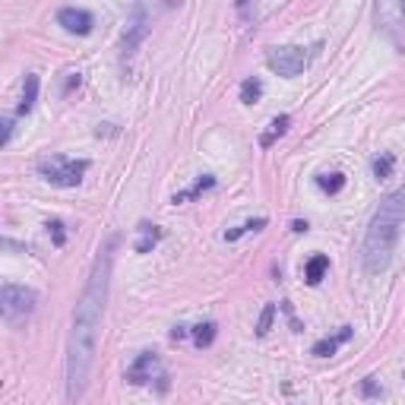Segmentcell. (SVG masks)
<instances>
[{
	"instance_id": "obj_24",
	"label": "cell",
	"mask_w": 405,
	"mask_h": 405,
	"mask_svg": "<svg viewBox=\"0 0 405 405\" xmlns=\"http://www.w3.org/2000/svg\"><path fill=\"white\" fill-rule=\"evenodd\" d=\"M187 332H191V330H187V326H174V330H171V339H174V342H178V339H184Z\"/></svg>"
},
{
	"instance_id": "obj_21",
	"label": "cell",
	"mask_w": 405,
	"mask_h": 405,
	"mask_svg": "<svg viewBox=\"0 0 405 405\" xmlns=\"http://www.w3.org/2000/svg\"><path fill=\"white\" fill-rule=\"evenodd\" d=\"M48 234H54V244L64 247V222H48Z\"/></svg>"
},
{
	"instance_id": "obj_23",
	"label": "cell",
	"mask_w": 405,
	"mask_h": 405,
	"mask_svg": "<svg viewBox=\"0 0 405 405\" xmlns=\"http://www.w3.org/2000/svg\"><path fill=\"white\" fill-rule=\"evenodd\" d=\"M361 389H364V396H377V387H374V377H368V380L361 383Z\"/></svg>"
},
{
	"instance_id": "obj_19",
	"label": "cell",
	"mask_w": 405,
	"mask_h": 405,
	"mask_svg": "<svg viewBox=\"0 0 405 405\" xmlns=\"http://www.w3.org/2000/svg\"><path fill=\"white\" fill-rule=\"evenodd\" d=\"M260 228H266V219H263V215H260V219H250V222H244V225H238V228H231V231H225V241H238L241 234L260 231Z\"/></svg>"
},
{
	"instance_id": "obj_9",
	"label": "cell",
	"mask_w": 405,
	"mask_h": 405,
	"mask_svg": "<svg viewBox=\"0 0 405 405\" xmlns=\"http://www.w3.org/2000/svg\"><path fill=\"white\" fill-rule=\"evenodd\" d=\"M349 339H351V326H339L336 336H323L320 342H313L310 355H317V358H330V355H336L339 345H345Z\"/></svg>"
},
{
	"instance_id": "obj_2",
	"label": "cell",
	"mask_w": 405,
	"mask_h": 405,
	"mask_svg": "<svg viewBox=\"0 0 405 405\" xmlns=\"http://www.w3.org/2000/svg\"><path fill=\"white\" fill-rule=\"evenodd\" d=\"M402 225H405V191H393L380 200L377 212L370 215L368 231H364L361 266L368 276H380V272L389 270Z\"/></svg>"
},
{
	"instance_id": "obj_8",
	"label": "cell",
	"mask_w": 405,
	"mask_h": 405,
	"mask_svg": "<svg viewBox=\"0 0 405 405\" xmlns=\"http://www.w3.org/2000/svg\"><path fill=\"white\" fill-rule=\"evenodd\" d=\"M155 370H159V355H155V351H143V355L127 368V380L140 387V383H149V380H152Z\"/></svg>"
},
{
	"instance_id": "obj_12",
	"label": "cell",
	"mask_w": 405,
	"mask_h": 405,
	"mask_svg": "<svg viewBox=\"0 0 405 405\" xmlns=\"http://www.w3.org/2000/svg\"><path fill=\"white\" fill-rule=\"evenodd\" d=\"M326 272H330V257L317 253V257L307 260V266H304V279H307V285H320V282H323Z\"/></svg>"
},
{
	"instance_id": "obj_11",
	"label": "cell",
	"mask_w": 405,
	"mask_h": 405,
	"mask_svg": "<svg viewBox=\"0 0 405 405\" xmlns=\"http://www.w3.org/2000/svg\"><path fill=\"white\" fill-rule=\"evenodd\" d=\"M38 102V76L35 73H25V83H23V99H19V108H16V117L29 114Z\"/></svg>"
},
{
	"instance_id": "obj_1",
	"label": "cell",
	"mask_w": 405,
	"mask_h": 405,
	"mask_svg": "<svg viewBox=\"0 0 405 405\" xmlns=\"http://www.w3.org/2000/svg\"><path fill=\"white\" fill-rule=\"evenodd\" d=\"M111 250H114V238L104 241L86 279V289L73 307V326L67 339V399L73 405L86 396L89 377L95 368V349H99V332L111 289Z\"/></svg>"
},
{
	"instance_id": "obj_14",
	"label": "cell",
	"mask_w": 405,
	"mask_h": 405,
	"mask_svg": "<svg viewBox=\"0 0 405 405\" xmlns=\"http://www.w3.org/2000/svg\"><path fill=\"white\" fill-rule=\"evenodd\" d=\"M212 187H215V178H212V174H202V178L197 181V184L191 187V191H184V193H174V200H171V202H187V200H197L200 193L212 191Z\"/></svg>"
},
{
	"instance_id": "obj_15",
	"label": "cell",
	"mask_w": 405,
	"mask_h": 405,
	"mask_svg": "<svg viewBox=\"0 0 405 405\" xmlns=\"http://www.w3.org/2000/svg\"><path fill=\"white\" fill-rule=\"evenodd\" d=\"M191 336H193V342H197V349H209V345L215 342V323L212 320H206V323H197L191 330Z\"/></svg>"
},
{
	"instance_id": "obj_18",
	"label": "cell",
	"mask_w": 405,
	"mask_h": 405,
	"mask_svg": "<svg viewBox=\"0 0 405 405\" xmlns=\"http://www.w3.org/2000/svg\"><path fill=\"white\" fill-rule=\"evenodd\" d=\"M317 187L323 193H339L345 187V174H339V171H332V174H320L317 178Z\"/></svg>"
},
{
	"instance_id": "obj_20",
	"label": "cell",
	"mask_w": 405,
	"mask_h": 405,
	"mask_svg": "<svg viewBox=\"0 0 405 405\" xmlns=\"http://www.w3.org/2000/svg\"><path fill=\"white\" fill-rule=\"evenodd\" d=\"M272 320H276V304H266L257 320V336H266V332L272 330Z\"/></svg>"
},
{
	"instance_id": "obj_6",
	"label": "cell",
	"mask_w": 405,
	"mask_h": 405,
	"mask_svg": "<svg viewBox=\"0 0 405 405\" xmlns=\"http://www.w3.org/2000/svg\"><path fill=\"white\" fill-rule=\"evenodd\" d=\"M146 35H149L146 10H143V6H133V19L127 23V32H123V38H121V57H123V61H130V57H133V51L140 48V42Z\"/></svg>"
},
{
	"instance_id": "obj_5",
	"label": "cell",
	"mask_w": 405,
	"mask_h": 405,
	"mask_svg": "<svg viewBox=\"0 0 405 405\" xmlns=\"http://www.w3.org/2000/svg\"><path fill=\"white\" fill-rule=\"evenodd\" d=\"M307 61H310V54H307L304 48H298V44L270 48V54H266L270 70H272V73H279V76H285V80H291V76L301 73V70L307 67Z\"/></svg>"
},
{
	"instance_id": "obj_25",
	"label": "cell",
	"mask_w": 405,
	"mask_h": 405,
	"mask_svg": "<svg viewBox=\"0 0 405 405\" xmlns=\"http://www.w3.org/2000/svg\"><path fill=\"white\" fill-rule=\"evenodd\" d=\"M291 231H295V234H304V231H307V222L295 219V222H291Z\"/></svg>"
},
{
	"instance_id": "obj_16",
	"label": "cell",
	"mask_w": 405,
	"mask_h": 405,
	"mask_svg": "<svg viewBox=\"0 0 405 405\" xmlns=\"http://www.w3.org/2000/svg\"><path fill=\"white\" fill-rule=\"evenodd\" d=\"M370 168H374V178L377 181H387L389 174H393V168H396V155L393 152H380Z\"/></svg>"
},
{
	"instance_id": "obj_3",
	"label": "cell",
	"mask_w": 405,
	"mask_h": 405,
	"mask_svg": "<svg viewBox=\"0 0 405 405\" xmlns=\"http://www.w3.org/2000/svg\"><path fill=\"white\" fill-rule=\"evenodd\" d=\"M89 171L86 159H67V155H51V159L38 162V174L54 187H76L83 174Z\"/></svg>"
},
{
	"instance_id": "obj_10",
	"label": "cell",
	"mask_w": 405,
	"mask_h": 405,
	"mask_svg": "<svg viewBox=\"0 0 405 405\" xmlns=\"http://www.w3.org/2000/svg\"><path fill=\"white\" fill-rule=\"evenodd\" d=\"M159 241H162V228L159 225H149V222H140V225H136V241H133L136 253H149Z\"/></svg>"
},
{
	"instance_id": "obj_13",
	"label": "cell",
	"mask_w": 405,
	"mask_h": 405,
	"mask_svg": "<svg viewBox=\"0 0 405 405\" xmlns=\"http://www.w3.org/2000/svg\"><path fill=\"white\" fill-rule=\"evenodd\" d=\"M289 123H291V117H289V114H279V117H272V121H270V130H266V133L260 136V146H263V149H270L272 143H276L279 136H282L285 130H289Z\"/></svg>"
},
{
	"instance_id": "obj_22",
	"label": "cell",
	"mask_w": 405,
	"mask_h": 405,
	"mask_svg": "<svg viewBox=\"0 0 405 405\" xmlns=\"http://www.w3.org/2000/svg\"><path fill=\"white\" fill-rule=\"evenodd\" d=\"M10 136H13V117H6V121H4V136H0V146H6V143H10Z\"/></svg>"
},
{
	"instance_id": "obj_7",
	"label": "cell",
	"mask_w": 405,
	"mask_h": 405,
	"mask_svg": "<svg viewBox=\"0 0 405 405\" xmlns=\"http://www.w3.org/2000/svg\"><path fill=\"white\" fill-rule=\"evenodd\" d=\"M57 23L67 32H73V35H89L95 19H92V13L83 10V6H61V10H57Z\"/></svg>"
},
{
	"instance_id": "obj_17",
	"label": "cell",
	"mask_w": 405,
	"mask_h": 405,
	"mask_svg": "<svg viewBox=\"0 0 405 405\" xmlns=\"http://www.w3.org/2000/svg\"><path fill=\"white\" fill-rule=\"evenodd\" d=\"M260 95H263V83H260L257 76H247V80L241 83V102L253 104V102H260Z\"/></svg>"
},
{
	"instance_id": "obj_4",
	"label": "cell",
	"mask_w": 405,
	"mask_h": 405,
	"mask_svg": "<svg viewBox=\"0 0 405 405\" xmlns=\"http://www.w3.org/2000/svg\"><path fill=\"white\" fill-rule=\"evenodd\" d=\"M38 304L35 289H25V285L6 282L4 291H0V313H4L6 323H19L23 317H29Z\"/></svg>"
}]
</instances>
